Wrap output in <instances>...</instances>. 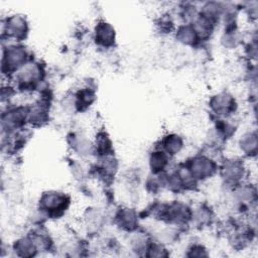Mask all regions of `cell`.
Here are the masks:
<instances>
[{
	"mask_svg": "<svg viewBox=\"0 0 258 258\" xmlns=\"http://www.w3.org/2000/svg\"><path fill=\"white\" fill-rule=\"evenodd\" d=\"M24 53L18 49V48H11L10 50H7L6 56L4 57L3 66H9L11 68H14L17 64H19L23 61Z\"/></svg>",
	"mask_w": 258,
	"mask_h": 258,
	"instance_id": "obj_1",
	"label": "cell"
}]
</instances>
